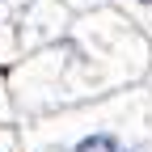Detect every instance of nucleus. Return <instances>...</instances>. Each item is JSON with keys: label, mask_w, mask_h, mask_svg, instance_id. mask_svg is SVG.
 I'll return each mask as SVG.
<instances>
[{"label": "nucleus", "mask_w": 152, "mask_h": 152, "mask_svg": "<svg viewBox=\"0 0 152 152\" xmlns=\"http://www.w3.org/2000/svg\"><path fill=\"white\" fill-rule=\"evenodd\" d=\"M4 13H9V0H0V26H4Z\"/></svg>", "instance_id": "nucleus-3"}, {"label": "nucleus", "mask_w": 152, "mask_h": 152, "mask_svg": "<svg viewBox=\"0 0 152 152\" xmlns=\"http://www.w3.org/2000/svg\"><path fill=\"white\" fill-rule=\"evenodd\" d=\"M72 152H123V140L114 135V131H89V135L76 140Z\"/></svg>", "instance_id": "nucleus-1"}, {"label": "nucleus", "mask_w": 152, "mask_h": 152, "mask_svg": "<svg viewBox=\"0 0 152 152\" xmlns=\"http://www.w3.org/2000/svg\"><path fill=\"white\" fill-rule=\"evenodd\" d=\"M123 4H127L131 13H135V17H144V21L152 26V0H123Z\"/></svg>", "instance_id": "nucleus-2"}, {"label": "nucleus", "mask_w": 152, "mask_h": 152, "mask_svg": "<svg viewBox=\"0 0 152 152\" xmlns=\"http://www.w3.org/2000/svg\"><path fill=\"white\" fill-rule=\"evenodd\" d=\"M123 152H148V148H140V144H131V148H127V144H123Z\"/></svg>", "instance_id": "nucleus-4"}]
</instances>
